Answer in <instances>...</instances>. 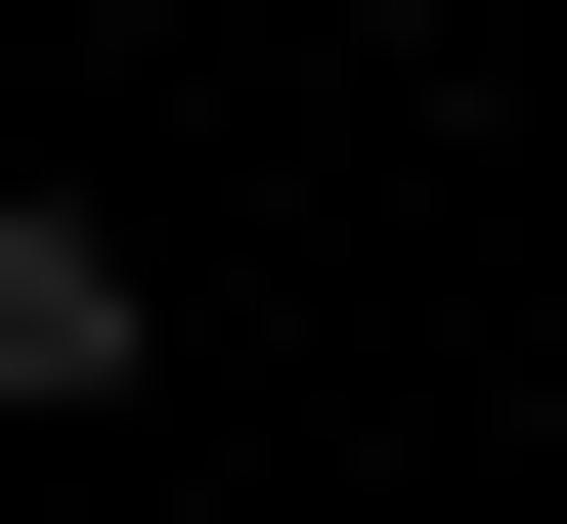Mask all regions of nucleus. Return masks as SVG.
I'll list each match as a JSON object with an SVG mask.
<instances>
[{"label": "nucleus", "mask_w": 567, "mask_h": 524, "mask_svg": "<svg viewBox=\"0 0 567 524\" xmlns=\"http://www.w3.org/2000/svg\"><path fill=\"white\" fill-rule=\"evenodd\" d=\"M132 393V219H0V438H87Z\"/></svg>", "instance_id": "f257e3e1"}]
</instances>
